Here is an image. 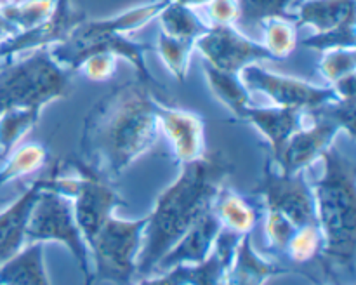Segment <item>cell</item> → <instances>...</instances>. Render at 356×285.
Here are the masks:
<instances>
[{"mask_svg":"<svg viewBox=\"0 0 356 285\" xmlns=\"http://www.w3.org/2000/svg\"><path fill=\"white\" fill-rule=\"evenodd\" d=\"M159 103L155 90L138 79L113 87L87 113L80 158L110 181L117 179L155 142Z\"/></svg>","mask_w":356,"mask_h":285,"instance_id":"6da1fadb","label":"cell"},{"mask_svg":"<svg viewBox=\"0 0 356 285\" xmlns=\"http://www.w3.org/2000/svg\"><path fill=\"white\" fill-rule=\"evenodd\" d=\"M233 172V163L222 152L204 153L198 160L181 165V174L156 198L148 214L143 245L136 261L138 277H148L156 263L177 240L212 209L219 190Z\"/></svg>","mask_w":356,"mask_h":285,"instance_id":"7a4b0ae2","label":"cell"},{"mask_svg":"<svg viewBox=\"0 0 356 285\" xmlns=\"http://www.w3.org/2000/svg\"><path fill=\"white\" fill-rule=\"evenodd\" d=\"M323 174L313 188L316 219L323 235V270L355 275L356 257V165L346 153L330 146L322 155Z\"/></svg>","mask_w":356,"mask_h":285,"instance_id":"3957f363","label":"cell"},{"mask_svg":"<svg viewBox=\"0 0 356 285\" xmlns=\"http://www.w3.org/2000/svg\"><path fill=\"white\" fill-rule=\"evenodd\" d=\"M65 163L72 167L73 174L66 176L61 165L56 163L49 172L47 190L72 198L76 225L89 247L94 236L113 215L115 207L124 204V200L111 186V181L82 158H70Z\"/></svg>","mask_w":356,"mask_h":285,"instance_id":"277c9868","label":"cell"},{"mask_svg":"<svg viewBox=\"0 0 356 285\" xmlns=\"http://www.w3.org/2000/svg\"><path fill=\"white\" fill-rule=\"evenodd\" d=\"M70 92L68 70L49 49L33 51L17 63L0 68V113L9 108H42Z\"/></svg>","mask_w":356,"mask_h":285,"instance_id":"5b68a950","label":"cell"},{"mask_svg":"<svg viewBox=\"0 0 356 285\" xmlns=\"http://www.w3.org/2000/svg\"><path fill=\"white\" fill-rule=\"evenodd\" d=\"M148 215L127 221L111 215L89 243L90 259L94 263V280L129 285L136 277V261L143 245Z\"/></svg>","mask_w":356,"mask_h":285,"instance_id":"8992f818","label":"cell"},{"mask_svg":"<svg viewBox=\"0 0 356 285\" xmlns=\"http://www.w3.org/2000/svg\"><path fill=\"white\" fill-rule=\"evenodd\" d=\"M33 242L63 243L73 254L83 277L92 273L89 247L76 225L72 198L47 188L40 191L26 226V243Z\"/></svg>","mask_w":356,"mask_h":285,"instance_id":"52a82bcc","label":"cell"},{"mask_svg":"<svg viewBox=\"0 0 356 285\" xmlns=\"http://www.w3.org/2000/svg\"><path fill=\"white\" fill-rule=\"evenodd\" d=\"M149 45L141 44V42L131 40L127 35L122 33H82L79 30H73L72 35L61 44L51 47V56L70 72L76 70L80 63L90 56L92 52L106 51L115 54L117 58H124L125 61L134 66L138 73V80L145 82L146 86L152 87L153 90H163V86L156 82L155 76L149 72L146 65L145 54Z\"/></svg>","mask_w":356,"mask_h":285,"instance_id":"ba28073f","label":"cell"},{"mask_svg":"<svg viewBox=\"0 0 356 285\" xmlns=\"http://www.w3.org/2000/svg\"><path fill=\"white\" fill-rule=\"evenodd\" d=\"M252 193L263 202L266 211L284 215L296 228L318 222L315 195L312 184L306 181L305 172L284 174L280 170H273L268 160L263 179L257 183Z\"/></svg>","mask_w":356,"mask_h":285,"instance_id":"9c48e42d","label":"cell"},{"mask_svg":"<svg viewBox=\"0 0 356 285\" xmlns=\"http://www.w3.org/2000/svg\"><path fill=\"white\" fill-rule=\"evenodd\" d=\"M240 79L249 90H259L266 94L275 106L294 108V110L309 111L329 101L337 99L332 87H320L296 76H285L270 72L256 63L240 72Z\"/></svg>","mask_w":356,"mask_h":285,"instance_id":"30bf717a","label":"cell"},{"mask_svg":"<svg viewBox=\"0 0 356 285\" xmlns=\"http://www.w3.org/2000/svg\"><path fill=\"white\" fill-rule=\"evenodd\" d=\"M195 49L200 51L207 65L238 75L245 66L271 59L263 44L245 37L235 26H211L207 33L197 38Z\"/></svg>","mask_w":356,"mask_h":285,"instance_id":"8fae6325","label":"cell"},{"mask_svg":"<svg viewBox=\"0 0 356 285\" xmlns=\"http://www.w3.org/2000/svg\"><path fill=\"white\" fill-rule=\"evenodd\" d=\"M86 19V13L73 6L72 0H58L54 13L44 23L30 30L17 31L0 44V61H9L14 56L23 52L54 47L65 42L72 31Z\"/></svg>","mask_w":356,"mask_h":285,"instance_id":"7c38bea8","label":"cell"},{"mask_svg":"<svg viewBox=\"0 0 356 285\" xmlns=\"http://www.w3.org/2000/svg\"><path fill=\"white\" fill-rule=\"evenodd\" d=\"M305 115L315 118L313 124L298 129L282 149L280 156L275 160L278 170L284 174L305 172L313 162L322 158L323 153L334 145V139L341 132L339 125L330 118L313 113Z\"/></svg>","mask_w":356,"mask_h":285,"instance_id":"4fadbf2b","label":"cell"},{"mask_svg":"<svg viewBox=\"0 0 356 285\" xmlns=\"http://www.w3.org/2000/svg\"><path fill=\"white\" fill-rule=\"evenodd\" d=\"M159 131L170 141L177 162H195L204 155V122L193 111L170 108L159 103L156 108Z\"/></svg>","mask_w":356,"mask_h":285,"instance_id":"5bb4252c","label":"cell"},{"mask_svg":"<svg viewBox=\"0 0 356 285\" xmlns=\"http://www.w3.org/2000/svg\"><path fill=\"white\" fill-rule=\"evenodd\" d=\"M45 188H49V174L33 181L9 207L0 211V266L26 245L28 219Z\"/></svg>","mask_w":356,"mask_h":285,"instance_id":"9a60e30c","label":"cell"},{"mask_svg":"<svg viewBox=\"0 0 356 285\" xmlns=\"http://www.w3.org/2000/svg\"><path fill=\"white\" fill-rule=\"evenodd\" d=\"M222 225L216 212L209 209L183 236L176 245L156 263L155 271H167L177 264H197L202 263L214 249L218 235L221 233Z\"/></svg>","mask_w":356,"mask_h":285,"instance_id":"2e32d148","label":"cell"},{"mask_svg":"<svg viewBox=\"0 0 356 285\" xmlns=\"http://www.w3.org/2000/svg\"><path fill=\"white\" fill-rule=\"evenodd\" d=\"M305 111L284 106H249L243 113V122L254 125L271 148V158L280 156L291 136L302 127Z\"/></svg>","mask_w":356,"mask_h":285,"instance_id":"e0dca14e","label":"cell"},{"mask_svg":"<svg viewBox=\"0 0 356 285\" xmlns=\"http://www.w3.org/2000/svg\"><path fill=\"white\" fill-rule=\"evenodd\" d=\"M289 273H294V270L264 259L256 252L249 233V235H243L236 245L228 271V285H264V282L270 278Z\"/></svg>","mask_w":356,"mask_h":285,"instance_id":"ac0fdd59","label":"cell"},{"mask_svg":"<svg viewBox=\"0 0 356 285\" xmlns=\"http://www.w3.org/2000/svg\"><path fill=\"white\" fill-rule=\"evenodd\" d=\"M298 26H312L315 33L356 23V0H299L294 13Z\"/></svg>","mask_w":356,"mask_h":285,"instance_id":"d6986e66","label":"cell"},{"mask_svg":"<svg viewBox=\"0 0 356 285\" xmlns=\"http://www.w3.org/2000/svg\"><path fill=\"white\" fill-rule=\"evenodd\" d=\"M2 285H51L44 264V243H26L0 266Z\"/></svg>","mask_w":356,"mask_h":285,"instance_id":"ffe728a7","label":"cell"},{"mask_svg":"<svg viewBox=\"0 0 356 285\" xmlns=\"http://www.w3.org/2000/svg\"><path fill=\"white\" fill-rule=\"evenodd\" d=\"M212 211L221 221L222 228L238 233V235H249L259 221V211L256 205L225 186L219 190L212 204Z\"/></svg>","mask_w":356,"mask_h":285,"instance_id":"44dd1931","label":"cell"},{"mask_svg":"<svg viewBox=\"0 0 356 285\" xmlns=\"http://www.w3.org/2000/svg\"><path fill=\"white\" fill-rule=\"evenodd\" d=\"M204 73L207 76L209 87H211L212 94L218 97V101H221L228 108V111H232L233 117L242 120L247 108L252 106L254 103L250 97V90L242 82L238 73L222 72L207 63H204Z\"/></svg>","mask_w":356,"mask_h":285,"instance_id":"7402d4cb","label":"cell"},{"mask_svg":"<svg viewBox=\"0 0 356 285\" xmlns=\"http://www.w3.org/2000/svg\"><path fill=\"white\" fill-rule=\"evenodd\" d=\"M156 17L160 21V31L179 40L197 42V38L207 33L211 28L197 16L191 7L177 3L174 0H169Z\"/></svg>","mask_w":356,"mask_h":285,"instance_id":"603a6c76","label":"cell"},{"mask_svg":"<svg viewBox=\"0 0 356 285\" xmlns=\"http://www.w3.org/2000/svg\"><path fill=\"white\" fill-rule=\"evenodd\" d=\"M42 108H9L0 113V158L19 145L21 139L38 124Z\"/></svg>","mask_w":356,"mask_h":285,"instance_id":"cb8c5ba5","label":"cell"},{"mask_svg":"<svg viewBox=\"0 0 356 285\" xmlns=\"http://www.w3.org/2000/svg\"><path fill=\"white\" fill-rule=\"evenodd\" d=\"M294 2L296 0H238L240 16L236 24L243 30L256 31L275 17L296 21L294 13H291Z\"/></svg>","mask_w":356,"mask_h":285,"instance_id":"d4e9b609","label":"cell"},{"mask_svg":"<svg viewBox=\"0 0 356 285\" xmlns=\"http://www.w3.org/2000/svg\"><path fill=\"white\" fill-rule=\"evenodd\" d=\"M49 152L44 145L30 142V145L16 146L7 156V162L0 169V186L10 183L14 179L33 174L40 170L47 163Z\"/></svg>","mask_w":356,"mask_h":285,"instance_id":"484cf974","label":"cell"},{"mask_svg":"<svg viewBox=\"0 0 356 285\" xmlns=\"http://www.w3.org/2000/svg\"><path fill=\"white\" fill-rule=\"evenodd\" d=\"M263 47L270 52L271 59H285L299 45V26L294 19L275 17L261 26Z\"/></svg>","mask_w":356,"mask_h":285,"instance_id":"4316f807","label":"cell"},{"mask_svg":"<svg viewBox=\"0 0 356 285\" xmlns=\"http://www.w3.org/2000/svg\"><path fill=\"white\" fill-rule=\"evenodd\" d=\"M56 3H58V0H23V2H9L0 7V13H2V16L17 31H24L44 23L54 13Z\"/></svg>","mask_w":356,"mask_h":285,"instance_id":"83f0119b","label":"cell"},{"mask_svg":"<svg viewBox=\"0 0 356 285\" xmlns=\"http://www.w3.org/2000/svg\"><path fill=\"white\" fill-rule=\"evenodd\" d=\"M323 250V235L318 222L301 226L294 231L284 250V257H287L294 264H306L320 259Z\"/></svg>","mask_w":356,"mask_h":285,"instance_id":"f1b7e54d","label":"cell"},{"mask_svg":"<svg viewBox=\"0 0 356 285\" xmlns=\"http://www.w3.org/2000/svg\"><path fill=\"white\" fill-rule=\"evenodd\" d=\"M193 49V40H179V38H172L169 35L162 33V31H160L159 38H156V51H159L163 65L169 70L170 75L181 83L188 76Z\"/></svg>","mask_w":356,"mask_h":285,"instance_id":"f546056e","label":"cell"},{"mask_svg":"<svg viewBox=\"0 0 356 285\" xmlns=\"http://www.w3.org/2000/svg\"><path fill=\"white\" fill-rule=\"evenodd\" d=\"M318 70L329 86L336 83L344 76L356 73V49H332L323 52L318 63Z\"/></svg>","mask_w":356,"mask_h":285,"instance_id":"4dcf8cb0","label":"cell"},{"mask_svg":"<svg viewBox=\"0 0 356 285\" xmlns=\"http://www.w3.org/2000/svg\"><path fill=\"white\" fill-rule=\"evenodd\" d=\"M302 47L313 51H332V49H350L356 47V23H348L343 26L322 33H313L301 40Z\"/></svg>","mask_w":356,"mask_h":285,"instance_id":"1f68e13d","label":"cell"},{"mask_svg":"<svg viewBox=\"0 0 356 285\" xmlns=\"http://www.w3.org/2000/svg\"><path fill=\"white\" fill-rule=\"evenodd\" d=\"M355 106L356 99H334L329 103L322 104V106L315 108V110H309L306 113L320 115V117H327L332 122H336L341 127V131L346 132L350 138H355Z\"/></svg>","mask_w":356,"mask_h":285,"instance_id":"d6a6232c","label":"cell"},{"mask_svg":"<svg viewBox=\"0 0 356 285\" xmlns=\"http://www.w3.org/2000/svg\"><path fill=\"white\" fill-rule=\"evenodd\" d=\"M118 68V58L111 52L99 51L92 52L90 56H87L80 66L76 70L82 72L83 76H87L92 82H104V80H110L111 76H115Z\"/></svg>","mask_w":356,"mask_h":285,"instance_id":"836d02e7","label":"cell"},{"mask_svg":"<svg viewBox=\"0 0 356 285\" xmlns=\"http://www.w3.org/2000/svg\"><path fill=\"white\" fill-rule=\"evenodd\" d=\"M209 26H235L240 16L238 0H211L207 3Z\"/></svg>","mask_w":356,"mask_h":285,"instance_id":"e575fe53","label":"cell"},{"mask_svg":"<svg viewBox=\"0 0 356 285\" xmlns=\"http://www.w3.org/2000/svg\"><path fill=\"white\" fill-rule=\"evenodd\" d=\"M355 80H356V73L355 75L344 76V79L337 80L336 83H332V89L336 92V96L339 99H351L355 97Z\"/></svg>","mask_w":356,"mask_h":285,"instance_id":"d590c367","label":"cell"},{"mask_svg":"<svg viewBox=\"0 0 356 285\" xmlns=\"http://www.w3.org/2000/svg\"><path fill=\"white\" fill-rule=\"evenodd\" d=\"M14 33H17V30L2 16V13H0V44H2L3 40H7L9 37H13Z\"/></svg>","mask_w":356,"mask_h":285,"instance_id":"8d00e7d4","label":"cell"},{"mask_svg":"<svg viewBox=\"0 0 356 285\" xmlns=\"http://www.w3.org/2000/svg\"><path fill=\"white\" fill-rule=\"evenodd\" d=\"M174 2L183 3V6H188V7H197V6H207L211 0H174Z\"/></svg>","mask_w":356,"mask_h":285,"instance_id":"74e56055","label":"cell"},{"mask_svg":"<svg viewBox=\"0 0 356 285\" xmlns=\"http://www.w3.org/2000/svg\"><path fill=\"white\" fill-rule=\"evenodd\" d=\"M92 284H94V277H92V273L86 275V277H83V285H92Z\"/></svg>","mask_w":356,"mask_h":285,"instance_id":"f35d334b","label":"cell"},{"mask_svg":"<svg viewBox=\"0 0 356 285\" xmlns=\"http://www.w3.org/2000/svg\"><path fill=\"white\" fill-rule=\"evenodd\" d=\"M9 2H13V0H0V7L6 6V3H9Z\"/></svg>","mask_w":356,"mask_h":285,"instance_id":"ab89813d","label":"cell"},{"mask_svg":"<svg viewBox=\"0 0 356 285\" xmlns=\"http://www.w3.org/2000/svg\"><path fill=\"white\" fill-rule=\"evenodd\" d=\"M318 285H325V284H318Z\"/></svg>","mask_w":356,"mask_h":285,"instance_id":"60d3db41","label":"cell"},{"mask_svg":"<svg viewBox=\"0 0 356 285\" xmlns=\"http://www.w3.org/2000/svg\"><path fill=\"white\" fill-rule=\"evenodd\" d=\"M0 285H2V284H0Z\"/></svg>","mask_w":356,"mask_h":285,"instance_id":"b9f144b4","label":"cell"}]
</instances>
